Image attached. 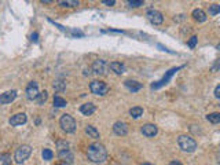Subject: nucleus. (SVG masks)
<instances>
[{
	"label": "nucleus",
	"mask_w": 220,
	"mask_h": 165,
	"mask_svg": "<svg viewBox=\"0 0 220 165\" xmlns=\"http://www.w3.org/2000/svg\"><path fill=\"white\" fill-rule=\"evenodd\" d=\"M109 68L117 74H122L125 72V65L121 63V62H110Z\"/></svg>",
	"instance_id": "obj_17"
},
{
	"label": "nucleus",
	"mask_w": 220,
	"mask_h": 165,
	"mask_svg": "<svg viewBox=\"0 0 220 165\" xmlns=\"http://www.w3.org/2000/svg\"><path fill=\"white\" fill-rule=\"evenodd\" d=\"M57 146H58V150H68L69 149V143L66 140H58L57 142Z\"/></svg>",
	"instance_id": "obj_29"
},
{
	"label": "nucleus",
	"mask_w": 220,
	"mask_h": 165,
	"mask_svg": "<svg viewBox=\"0 0 220 165\" xmlns=\"http://www.w3.org/2000/svg\"><path fill=\"white\" fill-rule=\"evenodd\" d=\"M106 68H108V65H106V62L103 59H96L94 63H92V68L91 70L94 72L95 74H99V76H105L108 72H106Z\"/></svg>",
	"instance_id": "obj_7"
},
{
	"label": "nucleus",
	"mask_w": 220,
	"mask_h": 165,
	"mask_svg": "<svg viewBox=\"0 0 220 165\" xmlns=\"http://www.w3.org/2000/svg\"><path fill=\"white\" fill-rule=\"evenodd\" d=\"M0 164L2 165H11V156L7 154V153L2 154V156H0Z\"/></svg>",
	"instance_id": "obj_25"
},
{
	"label": "nucleus",
	"mask_w": 220,
	"mask_h": 165,
	"mask_svg": "<svg viewBox=\"0 0 220 165\" xmlns=\"http://www.w3.org/2000/svg\"><path fill=\"white\" fill-rule=\"evenodd\" d=\"M41 156H43V158L46 161H50V160H52L54 153H52V150H50V149H44L43 153H41Z\"/></svg>",
	"instance_id": "obj_27"
},
{
	"label": "nucleus",
	"mask_w": 220,
	"mask_h": 165,
	"mask_svg": "<svg viewBox=\"0 0 220 165\" xmlns=\"http://www.w3.org/2000/svg\"><path fill=\"white\" fill-rule=\"evenodd\" d=\"M58 157L61 158L63 162H66V164H72L73 162V160H74V156H73V153H72L70 150H61V151H58Z\"/></svg>",
	"instance_id": "obj_14"
},
{
	"label": "nucleus",
	"mask_w": 220,
	"mask_h": 165,
	"mask_svg": "<svg viewBox=\"0 0 220 165\" xmlns=\"http://www.w3.org/2000/svg\"><path fill=\"white\" fill-rule=\"evenodd\" d=\"M52 87H54L55 91H63V89L66 88V82L62 81V80H55L54 84H52Z\"/></svg>",
	"instance_id": "obj_24"
},
{
	"label": "nucleus",
	"mask_w": 220,
	"mask_h": 165,
	"mask_svg": "<svg viewBox=\"0 0 220 165\" xmlns=\"http://www.w3.org/2000/svg\"><path fill=\"white\" fill-rule=\"evenodd\" d=\"M89 89L94 95H98V96H103L105 94H108L109 91V87L106 82H103L101 80H94L89 82Z\"/></svg>",
	"instance_id": "obj_4"
},
{
	"label": "nucleus",
	"mask_w": 220,
	"mask_h": 165,
	"mask_svg": "<svg viewBox=\"0 0 220 165\" xmlns=\"http://www.w3.org/2000/svg\"><path fill=\"white\" fill-rule=\"evenodd\" d=\"M197 41H198V37H197V36L190 37V40H188V47H190V48H194L195 44H197Z\"/></svg>",
	"instance_id": "obj_31"
},
{
	"label": "nucleus",
	"mask_w": 220,
	"mask_h": 165,
	"mask_svg": "<svg viewBox=\"0 0 220 165\" xmlns=\"http://www.w3.org/2000/svg\"><path fill=\"white\" fill-rule=\"evenodd\" d=\"M143 4H144L143 0H129V2H128V6L129 7H133V8L140 7V6H143Z\"/></svg>",
	"instance_id": "obj_30"
},
{
	"label": "nucleus",
	"mask_w": 220,
	"mask_h": 165,
	"mask_svg": "<svg viewBox=\"0 0 220 165\" xmlns=\"http://www.w3.org/2000/svg\"><path fill=\"white\" fill-rule=\"evenodd\" d=\"M37 95H39V85L36 81H30L26 87V98L29 101H33L37 98Z\"/></svg>",
	"instance_id": "obj_9"
},
{
	"label": "nucleus",
	"mask_w": 220,
	"mask_h": 165,
	"mask_svg": "<svg viewBox=\"0 0 220 165\" xmlns=\"http://www.w3.org/2000/svg\"><path fill=\"white\" fill-rule=\"evenodd\" d=\"M182 68H183V66H179V68H172L171 70H168V72H167V74H165V76H164L162 78H161L160 81L153 82V84H151V88H153V89H158V88H161V87H162V85L168 84V81L171 80V77H172V76H173V74H175V73H176V72L179 70V69H182Z\"/></svg>",
	"instance_id": "obj_6"
},
{
	"label": "nucleus",
	"mask_w": 220,
	"mask_h": 165,
	"mask_svg": "<svg viewBox=\"0 0 220 165\" xmlns=\"http://www.w3.org/2000/svg\"><path fill=\"white\" fill-rule=\"evenodd\" d=\"M59 124H61L62 129L68 133H72V132L76 131V121L70 114H62L61 120H59Z\"/></svg>",
	"instance_id": "obj_5"
},
{
	"label": "nucleus",
	"mask_w": 220,
	"mask_h": 165,
	"mask_svg": "<svg viewBox=\"0 0 220 165\" xmlns=\"http://www.w3.org/2000/svg\"><path fill=\"white\" fill-rule=\"evenodd\" d=\"M15 98H17V91H15V89L3 92V94H0V105H7V103H11Z\"/></svg>",
	"instance_id": "obj_11"
},
{
	"label": "nucleus",
	"mask_w": 220,
	"mask_h": 165,
	"mask_svg": "<svg viewBox=\"0 0 220 165\" xmlns=\"http://www.w3.org/2000/svg\"><path fill=\"white\" fill-rule=\"evenodd\" d=\"M66 105H68V102L65 101L62 96L57 95V96L54 98V106H55V108H65Z\"/></svg>",
	"instance_id": "obj_22"
},
{
	"label": "nucleus",
	"mask_w": 220,
	"mask_h": 165,
	"mask_svg": "<svg viewBox=\"0 0 220 165\" xmlns=\"http://www.w3.org/2000/svg\"><path fill=\"white\" fill-rule=\"evenodd\" d=\"M215 98H220V85H216V88H215Z\"/></svg>",
	"instance_id": "obj_33"
},
{
	"label": "nucleus",
	"mask_w": 220,
	"mask_h": 165,
	"mask_svg": "<svg viewBox=\"0 0 220 165\" xmlns=\"http://www.w3.org/2000/svg\"><path fill=\"white\" fill-rule=\"evenodd\" d=\"M142 133L147 138H153L158 133V128H157V125H154V124H144V125L142 127Z\"/></svg>",
	"instance_id": "obj_13"
},
{
	"label": "nucleus",
	"mask_w": 220,
	"mask_h": 165,
	"mask_svg": "<svg viewBox=\"0 0 220 165\" xmlns=\"http://www.w3.org/2000/svg\"><path fill=\"white\" fill-rule=\"evenodd\" d=\"M178 144L183 151L186 153H192L197 149V142L188 135H180L178 138Z\"/></svg>",
	"instance_id": "obj_2"
},
{
	"label": "nucleus",
	"mask_w": 220,
	"mask_h": 165,
	"mask_svg": "<svg viewBox=\"0 0 220 165\" xmlns=\"http://www.w3.org/2000/svg\"><path fill=\"white\" fill-rule=\"evenodd\" d=\"M129 114L132 118H139V117L143 114V109L139 108V106H135V108H132L129 110Z\"/></svg>",
	"instance_id": "obj_20"
},
{
	"label": "nucleus",
	"mask_w": 220,
	"mask_h": 165,
	"mask_svg": "<svg viewBox=\"0 0 220 165\" xmlns=\"http://www.w3.org/2000/svg\"><path fill=\"white\" fill-rule=\"evenodd\" d=\"M192 17H194V19L198 21V22H205L206 21V14L202 11L201 8H195L194 11H192Z\"/></svg>",
	"instance_id": "obj_18"
},
{
	"label": "nucleus",
	"mask_w": 220,
	"mask_h": 165,
	"mask_svg": "<svg viewBox=\"0 0 220 165\" xmlns=\"http://www.w3.org/2000/svg\"><path fill=\"white\" fill-rule=\"evenodd\" d=\"M142 165H154V164H150V162H144V164H142Z\"/></svg>",
	"instance_id": "obj_36"
},
{
	"label": "nucleus",
	"mask_w": 220,
	"mask_h": 165,
	"mask_svg": "<svg viewBox=\"0 0 220 165\" xmlns=\"http://www.w3.org/2000/svg\"><path fill=\"white\" fill-rule=\"evenodd\" d=\"M48 98V92L47 91H43V92H39V95H37V98L34 99V101L37 102V105H44Z\"/></svg>",
	"instance_id": "obj_21"
},
{
	"label": "nucleus",
	"mask_w": 220,
	"mask_h": 165,
	"mask_svg": "<svg viewBox=\"0 0 220 165\" xmlns=\"http://www.w3.org/2000/svg\"><path fill=\"white\" fill-rule=\"evenodd\" d=\"M146 17L149 18V21L151 23H154V25H160V23H162V21H164L162 14H161L160 11H157V10H149V11L146 12Z\"/></svg>",
	"instance_id": "obj_8"
},
{
	"label": "nucleus",
	"mask_w": 220,
	"mask_h": 165,
	"mask_svg": "<svg viewBox=\"0 0 220 165\" xmlns=\"http://www.w3.org/2000/svg\"><path fill=\"white\" fill-rule=\"evenodd\" d=\"M103 4H106V6H114L116 4V2L114 0H103Z\"/></svg>",
	"instance_id": "obj_32"
},
{
	"label": "nucleus",
	"mask_w": 220,
	"mask_h": 165,
	"mask_svg": "<svg viewBox=\"0 0 220 165\" xmlns=\"http://www.w3.org/2000/svg\"><path fill=\"white\" fill-rule=\"evenodd\" d=\"M87 157L91 162L94 164H102L108 158V151H106L105 146L101 143H92L87 149Z\"/></svg>",
	"instance_id": "obj_1"
},
{
	"label": "nucleus",
	"mask_w": 220,
	"mask_h": 165,
	"mask_svg": "<svg viewBox=\"0 0 220 165\" xmlns=\"http://www.w3.org/2000/svg\"><path fill=\"white\" fill-rule=\"evenodd\" d=\"M59 6H62V7H76V6H78V2H76V0H61Z\"/></svg>",
	"instance_id": "obj_26"
},
{
	"label": "nucleus",
	"mask_w": 220,
	"mask_h": 165,
	"mask_svg": "<svg viewBox=\"0 0 220 165\" xmlns=\"http://www.w3.org/2000/svg\"><path fill=\"white\" fill-rule=\"evenodd\" d=\"M28 121V117L25 113H18V114H14L11 116V118L8 120L10 125L12 127H18V125H22V124H25Z\"/></svg>",
	"instance_id": "obj_10"
},
{
	"label": "nucleus",
	"mask_w": 220,
	"mask_h": 165,
	"mask_svg": "<svg viewBox=\"0 0 220 165\" xmlns=\"http://www.w3.org/2000/svg\"><path fill=\"white\" fill-rule=\"evenodd\" d=\"M124 85H125L127 88L129 89L131 92H136V91H139V89H142V82H138L135 80H127V81H124Z\"/></svg>",
	"instance_id": "obj_15"
},
{
	"label": "nucleus",
	"mask_w": 220,
	"mask_h": 165,
	"mask_svg": "<svg viewBox=\"0 0 220 165\" xmlns=\"http://www.w3.org/2000/svg\"><path fill=\"white\" fill-rule=\"evenodd\" d=\"M85 133L89 136V138H94V139H99V131L92 125H87L85 127Z\"/></svg>",
	"instance_id": "obj_19"
},
{
	"label": "nucleus",
	"mask_w": 220,
	"mask_h": 165,
	"mask_svg": "<svg viewBox=\"0 0 220 165\" xmlns=\"http://www.w3.org/2000/svg\"><path fill=\"white\" fill-rule=\"evenodd\" d=\"M169 165H182V162H179V161H172Z\"/></svg>",
	"instance_id": "obj_35"
},
{
	"label": "nucleus",
	"mask_w": 220,
	"mask_h": 165,
	"mask_svg": "<svg viewBox=\"0 0 220 165\" xmlns=\"http://www.w3.org/2000/svg\"><path fill=\"white\" fill-rule=\"evenodd\" d=\"M113 131H114L116 135L124 136L128 133V125L124 121H117V122H114V125H113Z\"/></svg>",
	"instance_id": "obj_12"
},
{
	"label": "nucleus",
	"mask_w": 220,
	"mask_h": 165,
	"mask_svg": "<svg viewBox=\"0 0 220 165\" xmlns=\"http://www.w3.org/2000/svg\"><path fill=\"white\" fill-rule=\"evenodd\" d=\"M206 118H208L209 122L218 124V122H220V113H211V114L206 116Z\"/></svg>",
	"instance_id": "obj_23"
},
{
	"label": "nucleus",
	"mask_w": 220,
	"mask_h": 165,
	"mask_svg": "<svg viewBox=\"0 0 220 165\" xmlns=\"http://www.w3.org/2000/svg\"><path fill=\"white\" fill-rule=\"evenodd\" d=\"M32 154V147L29 144H22L18 149L15 150V154H14V160H15L17 164H23L25 161L29 158V156Z\"/></svg>",
	"instance_id": "obj_3"
},
{
	"label": "nucleus",
	"mask_w": 220,
	"mask_h": 165,
	"mask_svg": "<svg viewBox=\"0 0 220 165\" xmlns=\"http://www.w3.org/2000/svg\"><path fill=\"white\" fill-rule=\"evenodd\" d=\"M95 110H96V108H95L94 103H84V105L80 106V112H81L84 116H91V114H94Z\"/></svg>",
	"instance_id": "obj_16"
},
{
	"label": "nucleus",
	"mask_w": 220,
	"mask_h": 165,
	"mask_svg": "<svg viewBox=\"0 0 220 165\" xmlns=\"http://www.w3.org/2000/svg\"><path fill=\"white\" fill-rule=\"evenodd\" d=\"M219 12H220V6L219 4L209 6V15H218Z\"/></svg>",
	"instance_id": "obj_28"
},
{
	"label": "nucleus",
	"mask_w": 220,
	"mask_h": 165,
	"mask_svg": "<svg viewBox=\"0 0 220 165\" xmlns=\"http://www.w3.org/2000/svg\"><path fill=\"white\" fill-rule=\"evenodd\" d=\"M30 40L34 41V43H37V40H39V34H37V33H32V36H30Z\"/></svg>",
	"instance_id": "obj_34"
}]
</instances>
